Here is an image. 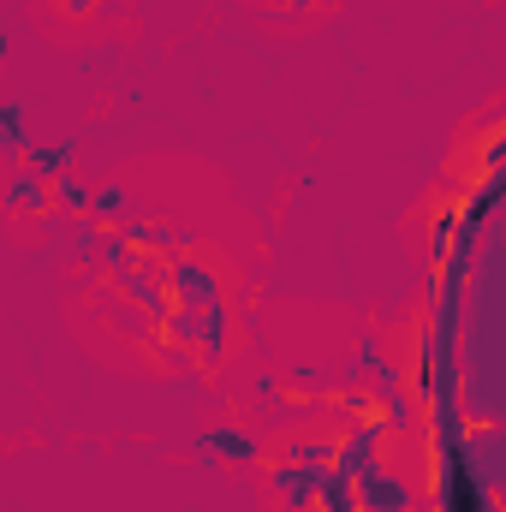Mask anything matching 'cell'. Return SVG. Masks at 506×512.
<instances>
[{"mask_svg":"<svg viewBox=\"0 0 506 512\" xmlns=\"http://www.w3.org/2000/svg\"><path fill=\"white\" fill-rule=\"evenodd\" d=\"M84 209H90V191L72 167L42 161L30 149L0 161V239L12 251H48L54 227L84 221Z\"/></svg>","mask_w":506,"mask_h":512,"instance_id":"1","label":"cell"},{"mask_svg":"<svg viewBox=\"0 0 506 512\" xmlns=\"http://www.w3.org/2000/svg\"><path fill=\"white\" fill-rule=\"evenodd\" d=\"M239 12L280 42H304V36L328 30L346 12V0H239Z\"/></svg>","mask_w":506,"mask_h":512,"instance_id":"5","label":"cell"},{"mask_svg":"<svg viewBox=\"0 0 506 512\" xmlns=\"http://www.w3.org/2000/svg\"><path fill=\"white\" fill-rule=\"evenodd\" d=\"M471 209H483V203H477V197H465L453 179H441V173H435V179L411 197V209H405V221H399L405 251L417 256V262H441V256L453 251L459 221H465Z\"/></svg>","mask_w":506,"mask_h":512,"instance_id":"4","label":"cell"},{"mask_svg":"<svg viewBox=\"0 0 506 512\" xmlns=\"http://www.w3.org/2000/svg\"><path fill=\"white\" fill-rule=\"evenodd\" d=\"M0 6H6V0H0Z\"/></svg>","mask_w":506,"mask_h":512,"instance_id":"6","label":"cell"},{"mask_svg":"<svg viewBox=\"0 0 506 512\" xmlns=\"http://www.w3.org/2000/svg\"><path fill=\"white\" fill-rule=\"evenodd\" d=\"M24 18L48 48L66 54H90L137 36V0H30Z\"/></svg>","mask_w":506,"mask_h":512,"instance_id":"2","label":"cell"},{"mask_svg":"<svg viewBox=\"0 0 506 512\" xmlns=\"http://www.w3.org/2000/svg\"><path fill=\"white\" fill-rule=\"evenodd\" d=\"M501 137H506L501 96H489L483 108H471V114L453 126L447 149H441V179H453L465 197L489 203V191H495V173H501Z\"/></svg>","mask_w":506,"mask_h":512,"instance_id":"3","label":"cell"}]
</instances>
